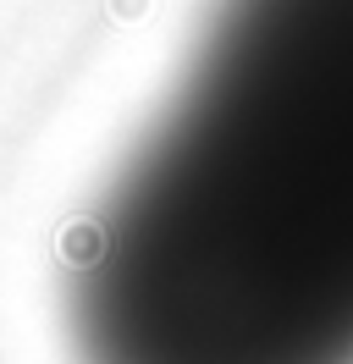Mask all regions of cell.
<instances>
[{"mask_svg": "<svg viewBox=\"0 0 353 364\" xmlns=\"http://www.w3.org/2000/svg\"><path fill=\"white\" fill-rule=\"evenodd\" d=\"M94 364H353V0H226L83 265Z\"/></svg>", "mask_w": 353, "mask_h": 364, "instance_id": "obj_1", "label": "cell"}]
</instances>
